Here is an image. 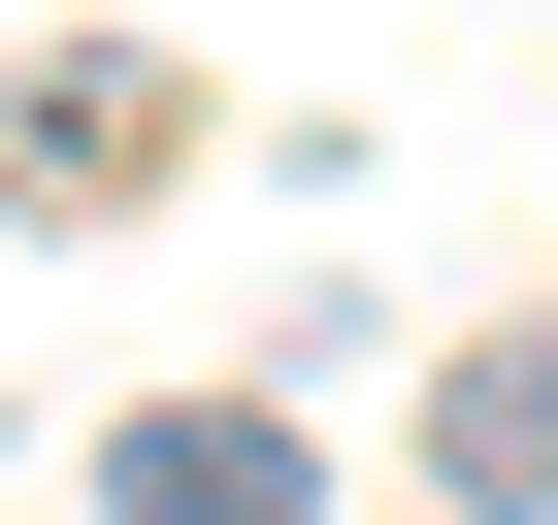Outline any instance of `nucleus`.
I'll return each mask as SVG.
<instances>
[{
    "mask_svg": "<svg viewBox=\"0 0 558 525\" xmlns=\"http://www.w3.org/2000/svg\"><path fill=\"white\" fill-rule=\"evenodd\" d=\"M165 132H197V99H165V66H99V34H66V66H0V197H132Z\"/></svg>",
    "mask_w": 558,
    "mask_h": 525,
    "instance_id": "f257e3e1",
    "label": "nucleus"
},
{
    "mask_svg": "<svg viewBox=\"0 0 558 525\" xmlns=\"http://www.w3.org/2000/svg\"><path fill=\"white\" fill-rule=\"evenodd\" d=\"M99 525H329V492H296V427H263V394H165V427L99 460Z\"/></svg>",
    "mask_w": 558,
    "mask_h": 525,
    "instance_id": "f03ea898",
    "label": "nucleus"
},
{
    "mask_svg": "<svg viewBox=\"0 0 558 525\" xmlns=\"http://www.w3.org/2000/svg\"><path fill=\"white\" fill-rule=\"evenodd\" d=\"M427 492H493V525H558V329H493V362H427Z\"/></svg>",
    "mask_w": 558,
    "mask_h": 525,
    "instance_id": "7ed1b4c3",
    "label": "nucleus"
}]
</instances>
